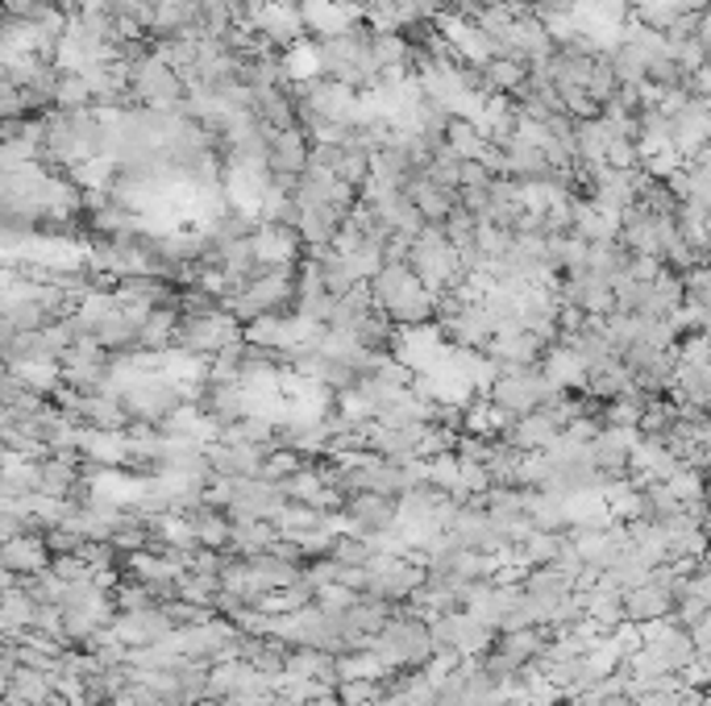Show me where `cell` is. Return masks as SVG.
<instances>
[{"label": "cell", "instance_id": "9c48e42d", "mask_svg": "<svg viewBox=\"0 0 711 706\" xmlns=\"http://www.w3.org/2000/svg\"><path fill=\"white\" fill-rule=\"evenodd\" d=\"M13 587H17V578H13V573L0 565V594H4V590H13Z\"/></svg>", "mask_w": 711, "mask_h": 706}, {"label": "cell", "instance_id": "7a4b0ae2", "mask_svg": "<svg viewBox=\"0 0 711 706\" xmlns=\"http://www.w3.org/2000/svg\"><path fill=\"white\" fill-rule=\"evenodd\" d=\"M241 341V325H237L229 312H204V316H184L175 320V337H171V350L184 353H221L225 345Z\"/></svg>", "mask_w": 711, "mask_h": 706}, {"label": "cell", "instance_id": "5b68a950", "mask_svg": "<svg viewBox=\"0 0 711 706\" xmlns=\"http://www.w3.org/2000/svg\"><path fill=\"white\" fill-rule=\"evenodd\" d=\"M0 565L13 573V578H29V573H42L50 565V553L42 537H13V541L0 544Z\"/></svg>", "mask_w": 711, "mask_h": 706}, {"label": "cell", "instance_id": "3957f363", "mask_svg": "<svg viewBox=\"0 0 711 706\" xmlns=\"http://www.w3.org/2000/svg\"><path fill=\"white\" fill-rule=\"evenodd\" d=\"M109 632L117 635L125 648H142V644H154L171 632V619H166L163 607H142V612H117Z\"/></svg>", "mask_w": 711, "mask_h": 706}, {"label": "cell", "instance_id": "ba28073f", "mask_svg": "<svg viewBox=\"0 0 711 706\" xmlns=\"http://www.w3.org/2000/svg\"><path fill=\"white\" fill-rule=\"evenodd\" d=\"M375 544L371 541H358V537H337V541L329 544V553L325 557H333L337 565H371L375 562Z\"/></svg>", "mask_w": 711, "mask_h": 706}, {"label": "cell", "instance_id": "30bf717a", "mask_svg": "<svg viewBox=\"0 0 711 706\" xmlns=\"http://www.w3.org/2000/svg\"><path fill=\"white\" fill-rule=\"evenodd\" d=\"M34 706H72V703H67V698H59V694H47L42 703H34Z\"/></svg>", "mask_w": 711, "mask_h": 706}, {"label": "cell", "instance_id": "6da1fadb", "mask_svg": "<svg viewBox=\"0 0 711 706\" xmlns=\"http://www.w3.org/2000/svg\"><path fill=\"white\" fill-rule=\"evenodd\" d=\"M549 395H558V387L541 375V366H516V370H499L491 378L487 403L503 416H524V412H537Z\"/></svg>", "mask_w": 711, "mask_h": 706}, {"label": "cell", "instance_id": "277c9868", "mask_svg": "<svg viewBox=\"0 0 711 706\" xmlns=\"http://www.w3.org/2000/svg\"><path fill=\"white\" fill-rule=\"evenodd\" d=\"M262 457H266V445H221V441L204 445L209 474L216 478H259Z\"/></svg>", "mask_w": 711, "mask_h": 706}, {"label": "cell", "instance_id": "8992f818", "mask_svg": "<svg viewBox=\"0 0 711 706\" xmlns=\"http://www.w3.org/2000/svg\"><path fill=\"white\" fill-rule=\"evenodd\" d=\"M188 524H191V537H196V549H229V528H234V519L225 516V512L200 503L196 512H188Z\"/></svg>", "mask_w": 711, "mask_h": 706}, {"label": "cell", "instance_id": "52a82bcc", "mask_svg": "<svg viewBox=\"0 0 711 706\" xmlns=\"http://www.w3.org/2000/svg\"><path fill=\"white\" fill-rule=\"evenodd\" d=\"M47 694H54V678L42 673V669H29V665H17L13 673H9V703L13 706H34L42 703Z\"/></svg>", "mask_w": 711, "mask_h": 706}]
</instances>
